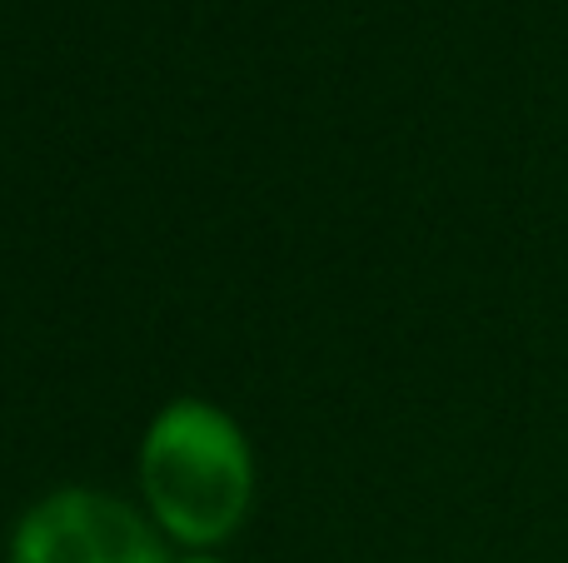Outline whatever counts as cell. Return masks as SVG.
Segmentation results:
<instances>
[{"instance_id": "cell-1", "label": "cell", "mask_w": 568, "mask_h": 563, "mask_svg": "<svg viewBox=\"0 0 568 563\" xmlns=\"http://www.w3.org/2000/svg\"><path fill=\"white\" fill-rule=\"evenodd\" d=\"M140 489L170 539L190 549L225 544L255 499L245 429L210 399H170L140 439Z\"/></svg>"}, {"instance_id": "cell-2", "label": "cell", "mask_w": 568, "mask_h": 563, "mask_svg": "<svg viewBox=\"0 0 568 563\" xmlns=\"http://www.w3.org/2000/svg\"><path fill=\"white\" fill-rule=\"evenodd\" d=\"M10 563H170V549L140 509L95 489H55L20 514Z\"/></svg>"}, {"instance_id": "cell-3", "label": "cell", "mask_w": 568, "mask_h": 563, "mask_svg": "<svg viewBox=\"0 0 568 563\" xmlns=\"http://www.w3.org/2000/svg\"><path fill=\"white\" fill-rule=\"evenodd\" d=\"M180 563H225V559H210V554H195V559H180Z\"/></svg>"}]
</instances>
